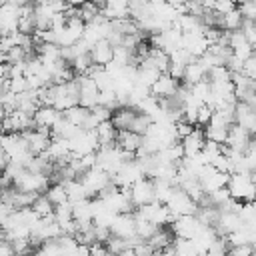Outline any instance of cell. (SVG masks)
<instances>
[{"label":"cell","instance_id":"cell-29","mask_svg":"<svg viewBox=\"0 0 256 256\" xmlns=\"http://www.w3.org/2000/svg\"><path fill=\"white\" fill-rule=\"evenodd\" d=\"M152 124H154V120H152L148 114L138 112L136 118H134V122H132V126H130V132H136V134H140V136H146Z\"/></svg>","mask_w":256,"mask_h":256},{"label":"cell","instance_id":"cell-34","mask_svg":"<svg viewBox=\"0 0 256 256\" xmlns=\"http://www.w3.org/2000/svg\"><path fill=\"white\" fill-rule=\"evenodd\" d=\"M210 196V202H212V206L214 208H220L222 204H226L232 196H230V192H228V188H222V190H218V192H214V194H208Z\"/></svg>","mask_w":256,"mask_h":256},{"label":"cell","instance_id":"cell-21","mask_svg":"<svg viewBox=\"0 0 256 256\" xmlns=\"http://www.w3.org/2000/svg\"><path fill=\"white\" fill-rule=\"evenodd\" d=\"M174 242H176V236H174L172 228H158V232L148 240V244H150L156 252H162V250L174 246Z\"/></svg>","mask_w":256,"mask_h":256},{"label":"cell","instance_id":"cell-18","mask_svg":"<svg viewBox=\"0 0 256 256\" xmlns=\"http://www.w3.org/2000/svg\"><path fill=\"white\" fill-rule=\"evenodd\" d=\"M136 114H138L136 108H132V106H120L118 110L112 112V124L116 126L118 132H122V130H130V126H132Z\"/></svg>","mask_w":256,"mask_h":256},{"label":"cell","instance_id":"cell-5","mask_svg":"<svg viewBox=\"0 0 256 256\" xmlns=\"http://www.w3.org/2000/svg\"><path fill=\"white\" fill-rule=\"evenodd\" d=\"M20 136L24 138V142H26V146H28V150H30L32 156L46 154V150L50 148V142H52V132L50 130H38V128H34V130L22 132Z\"/></svg>","mask_w":256,"mask_h":256},{"label":"cell","instance_id":"cell-39","mask_svg":"<svg viewBox=\"0 0 256 256\" xmlns=\"http://www.w3.org/2000/svg\"><path fill=\"white\" fill-rule=\"evenodd\" d=\"M90 254L92 256H112L110 252H108V248H106V244H94V246H90Z\"/></svg>","mask_w":256,"mask_h":256},{"label":"cell","instance_id":"cell-32","mask_svg":"<svg viewBox=\"0 0 256 256\" xmlns=\"http://www.w3.org/2000/svg\"><path fill=\"white\" fill-rule=\"evenodd\" d=\"M106 248H108V252H110L112 256H120L124 250L132 248V246H130V242H128V240L118 238V236H112V238L106 242Z\"/></svg>","mask_w":256,"mask_h":256},{"label":"cell","instance_id":"cell-16","mask_svg":"<svg viewBox=\"0 0 256 256\" xmlns=\"http://www.w3.org/2000/svg\"><path fill=\"white\" fill-rule=\"evenodd\" d=\"M62 118V112H58L52 106H40V110L34 114V124L38 130H50L58 124V120Z\"/></svg>","mask_w":256,"mask_h":256},{"label":"cell","instance_id":"cell-1","mask_svg":"<svg viewBox=\"0 0 256 256\" xmlns=\"http://www.w3.org/2000/svg\"><path fill=\"white\" fill-rule=\"evenodd\" d=\"M228 192L234 200L242 202V204H252L256 202V186L252 182V174H244V172H234L230 174V182H228Z\"/></svg>","mask_w":256,"mask_h":256},{"label":"cell","instance_id":"cell-30","mask_svg":"<svg viewBox=\"0 0 256 256\" xmlns=\"http://www.w3.org/2000/svg\"><path fill=\"white\" fill-rule=\"evenodd\" d=\"M54 220L64 228L66 224H70V222H74V206H72V202H68V204H64V206H58L56 210H54Z\"/></svg>","mask_w":256,"mask_h":256},{"label":"cell","instance_id":"cell-23","mask_svg":"<svg viewBox=\"0 0 256 256\" xmlns=\"http://www.w3.org/2000/svg\"><path fill=\"white\" fill-rule=\"evenodd\" d=\"M88 116H90V110L84 108V106H74V108H70V110L64 112V118H66L70 124L78 126V128H82V126L86 124Z\"/></svg>","mask_w":256,"mask_h":256},{"label":"cell","instance_id":"cell-10","mask_svg":"<svg viewBox=\"0 0 256 256\" xmlns=\"http://www.w3.org/2000/svg\"><path fill=\"white\" fill-rule=\"evenodd\" d=\"M112 236L124 238V240H132L136 238V216L134 214H118L110 226Z\"/></svg>","mask_w":256,"mask_h":256},{"label":"cell","instance_id":"cell-17","mask_svg":"<svg viewBox=\"0 0 256 256\" xmlns=\"http://www.w3.org/2000/svg\"><path fill=\"white\" fill-rule=\"evenodd\" d=\"M204 80H208V68H206L200 60H194L192 64L186 66L184 80H182L184 86L192 88V86H196V84H200V82H204Z\"/></svg>","mask_w":256,"mask_h":256},{"label":"cell","instance_id":"cell-9","mask_svg":"<svg viewBox=\"0 0 256 256\" xmlns=\"http://www.w3.org/2000/svg\"><path fill=\"white\" fill-rule=\"evenodd\" d=\"M174 236L176 238H182V240H194L198 230L202 228V224L198 222L196 216H180L174 220V224L170 226Z\"/></svg>","mask_w":256,"mask_h":256},{"label":"cell","instance_id":"cell-2","mask_svg":"<svg viewBox=\"0 0 256 256\" xmlns=\"http://www.w3.org/2000/svg\"><path fill=\"white\" fill-rule=\"evenodd\" d=\"M50 186H52L50 176L34 174V172H30V170H26V172L14 182V188H16V190L28 192V194H46Z\"/></svg>","mask_w":256,"mask_h":256},{"label":"cell","instance_id":"cell-40","mask_svg":"<svg viewBox=\"0 0 256 256\" xmlns=\"http://www.w3.org/2000/svg\"><path fill=\"white\" fill-rule=\"evenodd\" d=\"M0 256H16V254H14V248H12L10 242L2 240V244H0Z\"/></svg>","mask_w":256,"mask_h":256},{"label":"cell","instance_id":"cell-31","mask_svg":"<svg viewBox=\"0 0 256 256\" xmlns=\"http://www.w3.org/2000/svg\"><path fill=\"white\" fill-rule=\"evenodd\" d=\"M174 252H176V256H198L200 254L192 240H182V238H176Z\"/></svg>","mask_w":256,"mask_h":256},{"label":"cell","instance_id":"cell-3","mask_svg":"<svg viewBox=\"0 0 256 256\" xmlns=\"http://www.w3.org/2000/svg\"><path fill=\"white\" fill-rule=\"evenodd\" d=\"M80 182L84 184V188H86V192H88L90 198H98L100 192L112 182V176H110L108 172H104L100 166H96V168L88 170V172L80 178Z\"/></svg>","mask_w":256,"mask_h":256},{"label":"cell","instance_id":"cell-41","mask_svg":"<svg viewBox=\"0 0 256 256\" xmlns=\"http://www.w3.org/2000/svg\"><path fill=\"white\" fill-rule=\"evenodd\" d=\"M120 256H136V252H134V248H128V250H124Z\"/></svg>","mask_w":256,"mask_h":256},{"label":"cell","instance_id":"cell-36","mask_svg":"<svg viewBox=\"0 0 256 256\" xmlns=\"http://www.w3.org/2000/svg\"><path fill=\"white\" fill-rule=\"evenodd\" d=\"M92 112V116L102 124V122H110L112 120V110L110 108H106V106H102V104H98L96 108H92L90 110Z\"/></svg>","mask_w":256,"mask_h":256},{"label":"cell","instance_id":"cell-12","mask_svg":"<svg viewBox=\"0 0 256 256\" xmlns=\"http://www.w3.org/2000/svg\"><path fill=\"white\" fill-rule=\"evenodd\" d=\"M102 16L108 22L126 20V18H130V2H124V0H108V2L102 4Z\"/></svg>","mask_w":256,"mask_h":256},{"label":"cell","instance_id":"cell-8","mask_svg":"<svg viewBox=\"0 0 256 256\" xmlns=\"http://www.w3.org/2000/svg\"><path fill=\"white\" fill-rule=\"evenodd\" d=\"M252 138H254V136H252V132H250L248 128H244V126H240V124H232L230 130H228L226 146L232 148V150H236V152H244V154H246V150H248Z\"/></svg>","mask_w":256,"mask_h":256},{"label":"cell","instance_id":"cell-20","mask_svg":"<svg viewBox=\"0 0 256 256\" xmlns=\"http://www.w3.org/2000/svg\"><path fill=\"white\" fill-rule=\"evenodd\" d=\"M118 130L116 126L110 122H102L98 128H96V136H98V144L100 148H110V146H116L118 144Z\"/></svg>","mask_w":256,"mask_h":256},{"label":"cell","instance_id":"cell-15","mask_svg":"<svg viewBox=\"0 0 256 256\" xmlns=\"http://www.w3.org/2000/svg\"><path fill=\"white\" fill-rule=\"evenodd\" d=\"M90 58H92L94 66L106 68L108 64L114 62V46H112L108 40H102V42H98V44L92 46V50H90Z\"/></svg>","mask_w":256,"mask_h":256},{"label":"cell","instance_id":"cell-19","mask_svg":"<svg viewBox=\"0 0 256 256\" xmlns=\"http://www.w3.org/2000/svg\"><path fill=\"white\" fill-rule=\"evenodd\" d=\"M144 144V136L136 134V132H130V130H122L118 134V148H122L124 152H130V154H138L140 148Z\"/></svg>","mask_w":256,"mask_h":256},{"label":"cell","instance_id":"cell-35","mask_svg":"<svg viewBox=\"0 0 256 256\" xmlns=\"http://www.w3.org/2000/svg\"><path fill=\"white\" fill-rule=\"evenodd\" d=\"M184 72H186V64L172 60V62H170V68H168V72H166V74H170L174 80L182 82V80H184Z\"/></svg>","mask_w":256,"mask_h":256},{"label":"cell","instance_id":"cell-24","mask_svg":"<svg viewBox=\"0 0 256 256\" xmlns=\"http://www.w3.org/2000/svg\"><path fill=\"white\" fill-rule=\"evenodd\" d=\"M228 130L230 126H208L204 128V134H206V140L208 142H216L220 146H226V140H228Z\"/></svg>","mask_w":256,"mask_h":256},{"label":"cell","instance_id":"cell-37","mask_svg":"<svg viewBox=\"0 0 256 256\" xmlns=\"http://www.w3.org/2000/svg\"><path fill=\"white\" fill-rule=\"evenodd\" d=\"M10 92H14V94L28 92V80H26V76L24 78H12L10 80Z\"/></svg>","mask_w":256,"mask_h":256},{"label":"cell","instance_id":"cell-33","mask_svg":"<svg viewBox=\"0 0 256 256\" xmlns=\"http://www.w3.org/2000/svg\"><path fill=\"white\" fill-rule=\"evenodd\" d=\"M212 116H214V110L210 108V106H200V110H198V124L196 126H204V128H208L210 126V122H212Z\"/></svg>","mask_w":256,"mask_h":256},{"label":"cell","instance_id":"cell-14","mask_svg":"<svg viewBox=\"0 0 256 256\" xmlns=\"http://www.w3.org/2000/svg\"><path fill=\"white\" fill-rule=\"evenodd\" d=\"M182 148H184V154L186 158H192V156H200L202 154V148L206 144V134H204V128H194V132L190 136H186L184 140H180Z\"/></svg>","mask_w":256,"mask_h":256},{"label":"cell","instance_id":"cell-44","mask_svg":"<svg viewBox=\"0 0 256 256\" xmlns=\"http://www.w3.org/2000/svg\"><path fill=\"white\" fill-rule=\"evenodd\" d=\"M254 256H256V252H254Z\"/></svg>","mask_w":256,"mask_h":256},{"label":"cell","instance_id":"cell-27","mask_svg":"<svg viewBox=\"0 0 256 256\" xmlns=\"http://www.w3.org/2000/svg\"><path fill=\"white\" fill-rule=\"evenodd\" d=\"M32 210H34V212L44 220V218H52V216H54L56 206H54V204H52V202L42 194V196H38V198H36V202L32 204Z\"/></svg>","mask_w":256,"mask_h":256},{"label":"cell","instance_id":"cell-13","mask_svg":"<svg viewBox=\"0 0 256 256\" xmlns=\"http://www.w3.org/2000/svg\"><path fill=\"white\" fill-rule=\"evenodd\" d=\"M182 48L186 52H190L196 60H200L210 50V44H208L204 34H184L182 36Z\"/></svg>","mask_w":256,"mask_h":256},{"label":"cell","instance_id":"cell-6","mask_svg":"<svg viewBox=\"0 0 256 256\" xmlns=\"http://www.w3.org/2000/svg\"><path fill=\"white\" fill-rule=\"evenodd\" d=\"M130 194H132V202L138 208L146 206V204H154L156 202V186L152 178H142L138 180L134 186H130Z\"/></svg>","mask_w":256,"mask_h":256},{"label":"cell","instance_id":"cell-25","mask_svg":"<svg viewBox=\"0 0 256 256\" xmlns=\"http://www.w3.org/2000/svg\"><path fill=\"white\" fill-rule=\"evenodd\" d=\"M134 216H136V236L142 238L144 242H148L158 232V226H154L150 220H146V218H142L138 214H134Z\"/></svg>","mask_w":256,"mask_h":256},{"label":"cell","instance_id":"cell-7","mask_svg":"<svg viewBox=\"0 0 256 256\" xmlns=\"http://www.w3.org/2000/svg\"><path fill=\"white\" fill-rule=\"evenodd\" d=\"M78 84H80V106L92 110L100 104V88L96 86V82L90 76H76Z\"/></svg>","mask_w":256,"mask_h":256},{"label":"cell","instance_id":"cell-38","mask_svg":"<svg viewBox=\"0 0 256 256\" xmlns=\"http://www.w3.org/2000/svg\"><path fill=\"white\" fill-rule=\"evenodd\" d=\"M254 248H252V244H244V246H234V248H230L228 250V254L230 256H254Z\"/></svg>","mask_w":256,"mask_h":256},{"label":"cell","instance_id":"cell-11","mask_svg":"<svg viewBox=\"0 0 256 256\" xmlns=\"http://www.w3.org/2000/svg\"><path fill=\"white\" fill-rule=\"evenodd\" d=\"M180 86H182V82L174 80L170 74H162V76L158 78V82L152 86V96H154V98H158V100L174 98V96L178 94Z\"/></svg>","mask_w":256,"mask_h":256},{"label":"cell","instance_id":"cell-22","mask_svg":"<svg viewBox=\"0 0 256 256\" xmlns=\"http://www.w3.org/2000/svg\"><path fill=\"white\" fill-rule=\"evenodd\" d=\"M44 196H46V198H48L56 208H58V206H64V204H68V202H70V198H68V192H66V186H64V184H52Z\"/></svg>","mask_w":256,"mask_h":256},{"label":"cell","instance_id":"cell-43","mask_svg":"<svg viewBox=\"0 0 256 256\" xmlns=\"http://www.w3.org/2000/svg\"><path fill=\"white\" fill-rule=\"evenodd\" d=\"M252 182H254V186H256V172H252Z\"/></svg>","mask_w":256,"mask_h":256},{"label":"cell","instance_id":"cell-4","mask_svg":"<svg viewBox=\"0 0 256 256\" xmlns=\"http://www.w3.org/2000/svg\"><path fill=\"white\" fill-rule=\"evenodd\" d=\"M166 206L170 208V212L176 218H180V216H196L198 210H200V206L184 190H180L178 186H176V190H174V194H172V198H170V202Z\"/></svg>","mask_w":256,"mask_h":256},{"label":"cell","instance_id":"cell-28","mask_svg":"<svg viewBox=\"0 0 256 256\" xmlns=\"http://www.w3.org/2000/svg\"><path fill=\"white\" fill-rule=\"evenodd\" d=\"M208 82L210 84H226L232 82V72L226 66H216L208 70Z\"/></svg>","mask_w":256,"mask_h":256},{"label":"cell","instance_id":"cell-26","mask_svg":"<svg viewBox=\"0 0 256 256\" xmlns=\"http://www.w3.org/2000/svg\"><path fill=\"white\" fill-rule=\"evenodd\" d=\"M78 8H80V18L86 24H92L102 14V4H96V2H82Z\"/></svg>","mask_w":256,"mask_h":256},{"label":"cell","instance_id":"cell-42","mask_svg":"<svg viewBox=\"0 0 256 256\" xmlns=\"http://www.w3.org/2000/svg\"><path fill=\"white\" fill-rule=\"evenodd\" d=\"M252 248H254V250H256V230H254V232H252Z\"/></svg>","mask_w":256,"mask_h":256}]
</instances>
